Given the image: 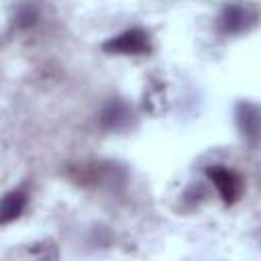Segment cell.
<instances>
[{
  "instance_id": "cell-1",
  "label": "cell",
  "mask_w": 261,
  "mask_h": 261,
  "mask_svg": "<svg viewBox=\"0 0 261 261\" xmlns=\"http://www.w3.org/2000/svg\"><path fill=\"white\" fill-rule=\"evenodd\" d=\"M102 51L108 55H149L153 51V39L147 29L133 27L106 39L102 43Z\"/></svg>"
},
{
  "instance_id": "cell-2",
  "label": "cell",
  "mask_w": 261,
  "mask_h": 261,
  "mask_svg": "<svg viewBox=\"0 0 261 261\" xmlns=\"http://www.w3.org/2000/svg\"><path fill=\"white\" fill-rule=\"evenodd\" d=\"M204 173L212 181L220 200L226 206H232L241 200V196L245 192V179H243L241 173H237L234 169L224 167V165H208L204 169Z\"/></svg>"
},
{
  "instance_id": "cell-3",
  "label": "cell",
  "mask_w": 261,
  "mask_h": 261,
  "mask_svg": "<svg viewBox=\"0 0 261 261\" xmlns=\"http://www.w3.org/2000/svg\"><path fill=\"white\" fill-rule=\"evenodd\" d=\"M257 20H259V14L255 8L243 6V4H226L218 12L216 27L222 35H241L255 29Z\"/></svg>"
},
{
  "instance_id": "cell-4",
  "label": "cell",
  "mask_w": 261,
  "mask_h": 261,
  "mask_svg": "<svg viewBox=\"0 0 261 261\" xmlns=\"http://www.w3.org/2000/svg\"><path fill=\"white\" fill-rule=\"evenodd\" d=\"M98 124L104 130H124L133 124V108L122 98H110L104 102L98 114Z\"/></svg>"
},
{
  "instance_id": "cell-5",
  "label": "cell",
  "mask_w": 261,
  "mask_h": 261,
  "mask_svg": "<svg viewBox=\"0 0 261 261\" xmlns=\"http://www.w3.org/2000/svg\"><path fill=\"white\" fill-rule=\"evenodd\" d=\"M234 122L237 128L241 133V137L255 147L259 141V128H261V114H259V106L255 102L249 100H241L234 106Z\"/></svg>"
},
{
  "instance_id": "cell-6",
  "label": "cell",
  "mask_w": 261,
  "mask_h": 261,
  "mask_svg": "<svg viewBox=\"0 0 261 261\" xmlns=\"http://www.w3.org/2000/svg\"><path fill=\"white\" fill-rule=\"evenodd\" d=\"M114 165H106L102 161H94V163H73L69 167V175L71 179H75L82 186H100L108 179H114Z\"/></svg>"
},
{
  "instance_id": "cell-7",
  "label": "cell",
  "mask_w": 261,
  "mask_h": 261,
  "mask_svg": "<svg viewBox=\"0 0 261 261\" xmlns=\"http://www.w3.org/2000/svg\"><path fill=\"white\" fill-rule=\"evenodd\" d=\"M167 106H169V98H167L165 82L159 77H149L143 90V110L157 116V114H163Z\"/></svg>"
},
{
  "instance_id": "cell-8",
  "label": "cell",
  "mask_w": 261,
  "mask_h": 261,
  "mask_svg": "<svg viewBox=\"0 0 261 261\" xmlns=\"http://www.w3.org/2000/svg\"><path fill=\"white\" fill-rule=\"evenodd\" d=\"M29 206V190L14 188L0 198V224H8L22 216Z\"/></svg>"
},
{
  "instance_id": "cell-9",
  "label": "cell",
  "mask_w": 261,
  "mask_h": 261,
  "mask_svg": "<svg viewBox=\"0 0 261 261\" xmlns=\"http://www.w3.org/2000/svg\"><path fill=\"white\" fill-rule=\"evenodd\" d=\"M35 261H59V247L53 239H41L27 247Z\"/></svg>"
},
{
  "instance_id": "cell-10",
  "label": "cell",
  "mask_w": 261,
  "mask_h": 261,
  "mask_svg": "<svg viewBox=\"0 0 261 261\" xmlns=\"http://www.w3.org/2000/svg\"><path fill=\"white\" fill-rule=\"evenodd\" d=\"M39 20V10L35 4H18L12 14V27L14 29H31Z\"/></svg>"
}]
</instances>
